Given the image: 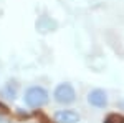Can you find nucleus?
I'll list each match as a JSON object with an SVG mask.
<instances>
[{
  "mask_svg": "<svg viewBox=\"0 0 124 123\" xmlns=\"http://www.w3.org/2000/svg\"><path fill=\"white\" fill-rule=\"evenodd\" d=\"M23 100H25V103L28 105L30 108H41V106H45L48 103L50 95H48V92L43 86H30L25 92Z\"/></svg>",
  "mask_w": 124,
  "mask_h": 123,
  "instance_id": "1",
  "label": "nucleus"
},
{
  "mask_svg": "<svg viewBox=\"0 0 124 123\" xmlns=\"http://www.w3.org/2000/svg\"><path fill=\"white\" fill-rule=\"evenodd\" d=\"M53 96H55V102L60 105H71L75 100H76V92L71 83H60V85L55 88L53 92Z\"/></svg>",
  "mask_w": 124,
  "mask_h": 123,
  "instance_id": "2",
  "label": "nucleus"
},
{
  "mask_svg": "<svg viewBox=\"0 0 124 123\" xmlns=\"http://www.w3.org/2000/svg\"><path fill=\"white\" fill-rule=\"evenodd\" d=\"M88 103L96 106V108H104L108 105V95L101 88H94L88 93Z\"/></svg>",
  "mask_w": 124,
  "mask_h": 123,
  "instance_id": "3",
  "label": "nucleus"
},
{
  "mask_svg": "<svg viewBox=\"0 0 124 123\" xmlns=\"http://www.w3.org/2000/svg\"><path fill=\"white\" fill-rule=\"evenodd\" d=\"M55 123H78L79 122V115L75 110H60L53 115Z\"/></svg>",
  "mask_w": 124,
  "mask_h": 123,
  "instance_id": "4",
  "label": "nucleus"
},
{
  "mask_svg": "<svg viewBox=\"0 0 124 123\" xmlns=\"http://www.w3.org/2000/svg\"><path fill=\"white\" fill-rule=\"evenodd\" d=\"M2 96L7 98V100H15L17 98V83L15 82H8L2 88Z\"/></svg>",
  "mask_w": 124,
  "mask_h": 123,
  "instance_id": "5",
  "label": "nucleus"
},
{
  "mask_svg": "<svg viewBox=\"0 0 124 123\" xmlns=\"http://www.w3.org/2000/svg\"><path fill=\"white\" fill-rule=\"evenodd\" d=\"M37 28H38L40 32H43V33H46L50 30L56 28V22H51V20L46 19V17H41V19L37 22Z\"/></svg>",
  "mask_w": 124,
  "mask_h": 123,
  "instance_id": "6",
  "label": "nucleus"
},
{
  "mask_svg": "<svg viewBox=\"0 0 124 123\" xmlns=\"http://www.w3.org/2000/svg\"><path fill=\"white\" fill-rule=\"evenodd\" d=\"M104 123H124V116L119 113H111L106 116Z\"/></svg>",
  "mask_w": 124,
  "mask_h": 123,
  "instance_id": "7",
  "label": "nucleus"
},
{
  "mask_svg": "<svg viewBox=\"0 0 124 123\" xmlns=\"http://www.w3.org/2000/svg\"><path fill=\"white\" fill-rule=\"evenodd\" d=\"M0 123H7V120L5 118H0Z\"/></svg>",
  "mask_w": 124,
  "mask_h": 123,
  "instance_id": "8",
  "label": "nucleus"
}]
</instances>
